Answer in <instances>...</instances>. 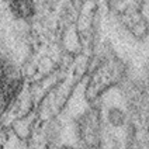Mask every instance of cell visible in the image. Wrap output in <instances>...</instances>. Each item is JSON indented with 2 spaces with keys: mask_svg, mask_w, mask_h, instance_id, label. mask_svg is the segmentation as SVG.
I'll list each match as a JSON object with an SVG mask.
<instances>
[{
  "mask_svg": "<svg viewBox=\"0 0 149 149\" xmlns=\"http://www.w3.org/2000/svg\"><path fill=\"white\" fill-rule=\"evenodd\" d=\"M80 135L83 141L86 142H96L99 135V121L96 117L86 116L84 120L80 123Z\"/></svg>",
  "mask_w": 149,
  "mask_h": 149,
  "instance_id": "obj_1",
  "label": "cell"
}]
</instances>
